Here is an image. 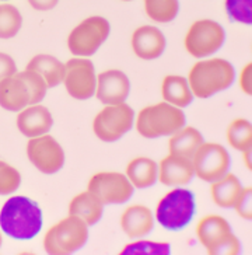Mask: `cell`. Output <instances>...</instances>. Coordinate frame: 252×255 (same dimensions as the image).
Instances as JSON below:
<instances>
[{
    "mask_svg": "<svg viewBox=\"0 0 252 255\" xmlns=\"http://www.w3.org/2000/svg\"><path fill=\"white\" fill-rule=\"evenodd\" d=\"M134 111L126 103L105 105L93 121L94 135L103 142L112 143L119 140L133 128Z\"/></svg>",
    "mask_w": 252,
    "mask_h": 255,
    "instance_id": "10",
    "label": "cell"
},
{
    "mask_svg": "<svg viewBox=\"0 0 252 255\" xmlns=\"http://www.w3.org/2000/svg\"><path fill=\"white\" fill-rule=\"evenodd\" d=\"M161 96L165 103L178 108H185L193 101V94L188 79L178 75H168L164 77L161 83Z\"/></svg>",
    "mask_w": 252,
    "mask_h": 255,
    "instance_id": "24",
    "label": "cell"
},
{
    "mask_svg": "<svg viewBox=\"0 0 252 255\" xmlns=\"http://www.w3.org/2000/svg\"><path fill=\"white\" fill-rule=\"evenodd\" d=\"M227 142L233 149L243 153L245 167L252 168L251 150H252V127L250 121L237 118L227 128Z\"/></svg>",
    "mask_w": 252,
    "mask_h": 255,
    "instance_id": "22",
    "label": "cell"
},
{
    "mask_svg": "<svg viewBox=\"0 0 252 255\" xmlns=\"http://www.w3.org/2000/svg\"><path fill=\"white\" fill-rule=\"evenodd\" d=\"M243 185L236 174L226 173L222 178L212 182L210 196L213 202L223 209H231L237 201Z\"/></svg>",
    "mask_w": 252,
    "mask_h": 255,
    "instance_id": "25",
    "label": "cell"
},
{
    "mask_svg": "<svg viewBox=\"0 0 252 255\" xmlns=\"http://www.w3.org/2000/svg\"><path fill=\"white\" fill-rule=\"evenodd\" d=\"M171 246L168 243L153 241H134L125 246L121 254H170Z\"/></svg>",
    "mask_w": 252,
    "mask_h": 255,
    "instance_id": "31",
    "label": "cell"
},
{
    "mask_svg": "<svg viewBox=\"0 0 252 255\" xmlns=\"http://www.w3.org/2000/svg\"><path fill=\"white\" fill-rule=\"evenodd\" d=\"M195 177L191 158L168 154L158 163V181L165 187H182Z\"/></svg>",
    "mask_w": 252,
    "mask_h": 255,
    "instance_id": "18",
    "label": "cell"
},
{
    "mask_svg": "<svg viewBox=\"0 0 252 255\" xmlns=\"http://www.w3.org/2000/svg\"><path fill=\"white\" fill-rule=\"evenodd\" d=\"M110 34V21L101 15H91L70 31L67 37V48L77 58H89L103 46Z\"/></svg>",
    "mask_w": 252,
    "mask_h": 255,
    "instance_id": "8",
    "label": "cell"
},
{
    "mask_svg": "<svg viewBox=\"0 0 252 255\" xmlns=\"http://www.w3.org/2000/svg\"><path fill=\"white\" fill-rule=\"evenodd\" d=\"M226 41V31L215 20H198L188 28L184 38L186 52L196 59L215 55L222 49Z\"/></svg>",
    "mask_w": 252,
    "mask_h": 255,
    "instance_id": "9",
    "label": "cell"
},
{
    "mask_svg": "<svg viewBox=\"0 0 252 255\" xmlns=\"http://www.w3.org/2000/svg\"><path fill=\"white\" fill-rule=\"evenodd\" d=\"M1 244H3V236H1V232H0V247H1Z\"/></svg>",
    "mask_w": 252,
    "mask_h": 255,
    "instance_id": "36",
    "label": "cell"
},
{
    "mask_svg": "<svg viewBox=\"0 0 252 255\" xmlns=\"http://www.w3.org/2000/svg\"><path fill=\"white\" fill-rule=\"evenodd\" d=\"M89 240V226L82 219L69 215L45 233L44 248L51 255H69L82 250Z\"/></svg>",
    "mask_w": 252,
    "mask_h": 255,
    "instance_id": "5",
    "label": "cell"
},
{
    "mask_svg": "<svg viewBox=\"0 0 252 255\" xmlns=\"http://www.w3.org/2000/svg\"><path fill=\"white\" fill-rule=\"evenodd\" d=\"M21 185V174L20 171L0 160V195H10L15 192Z\"/></svg>",
    "mask_w": 252,
    "mask_h": 255,
    "instance_id": "29",
    "label": "cell"
},
{
    "mask_svg": "<svg viewBox=\"0 0 252 255\" xmlns=\"http://www.w3.org/2000/svg\"><path fill=\"white\" fill-rule=\"evenodd\" d=\"M121 229L129 239H141L154 229V215L144 205H130L121 216Z\"/></svg>",
    "mask_w": 252,
    "mask_h": 255,
    "instance_id": "19",
    "label": "cell"
},
{
    "mask_svg": "<svg viewBox=\"0 0 252 255\" xmlns=\"http://www.w3.org/2000/svg\"><path fill=\"white\" fill-rule=\"evenodd\" d=\"M230 153L219 143L203 142L192 157L193 171L199 180L215 182L230 168Z\"/></svg>",
    "mask_w": 252,
    "mask_h": 255,
    "instance_id": "11",
    "label": "cell"
},
{
    "mask_svg": "<svg viewBox=\"0 0 252 255\" xmlns=\"http://www.w3.org/2000/svg\"><path fill=\"white\" fill-rule=\"evenodd\" d=\"M146 14L154 23H171L177 18L179 0H143Z\"/></svg>",
    "mask_w": 252,
    "mask_h": 255,
    "instance_id": "27",
    "label": "cell"
},
{
    "mask_svg": "<svg viewBox=\"0 0 252 255\" xmlns=\"http://www.w3.org/2000/svg\"><path fill=\"white\" fill-rule=\"evenodd\" d=\"M27 157L38 171L52 175L65 165V150L51 135L31 137L27 143Z\"/></svg>",
    "mask_w": 252,
    "mask_h": 255,
    "instance_id": "14",
    "label": "cell"
},
{
    "mask_svg": "<svg viewBox=\"0 0 252 255\" xmlns=\"http://www.w3.org/2000/svg\"><path fill=\"white\" fill-rule=\"evenodd\" d=\"M17 73V65L14 59L4 52H0V82L11 77Z\"/></svg>",
    "mask_w": 252,
    "mask_h": 255,
    "instance_id": "33",
    "label": "cell"
},
{
    "mask_svg": "<svg viewBox=\"0 0 252 255\" xmlns=\"http://www.w3.org/2000/svg\"><path fill=\"white\" fill-rule=\"evenodd\" d=\"M126 177L134 188L153 187L158 181V164L150 157H134L126 165Z\"/></svg>",
    "mask_w": 252,
    "mask_h": 255,
    "instance_id": "21",
    "label": "cell"
},
{
    "mask_svg": "<svg viewBox=\"0 0 252 255\" xmlns=\"http://www.w3.org/2000/svg\"><path fill=\"white\" fill-rule=\"evenodd\" d=\"M65 89L70 97L79 101L89 100L96 94L97 75L94 63L89 58H72L65 63Z\"/></svg>",
    "mask_w": 252,
    "mask_h": 255,
    "instance_id": "13",
    "label": "cell"
},
{
    "mask_svg": "<svg viewBox=\"0 0 252 255\" xmlns=\"http://www.w3.org/2000/svg\"><path fill=\"white\" fill-rule=\"evenodd\" d=\"M226 11L230 20L236 23H252V0H226Z\"/></svg>",
    "mask_w": 252,
    "mask_h": 255,
    "instance_id": "30",
    "label": "cell"
},
{
    "mask_svg": "<svg viewBox=\"0 0 252 255\" xmlns=\"http://www.w3.org/2000/svg\"><path fill=\"white\" fill-rule=\"evenodd\" d=\"M195 195L192 191L175 187L158 201L156 220L171 232H178L192 222L195 216Z\"/></svg>",
    "mask_w": 252,
    "mask_h": 255,
    "instance_id": "6",
    "label": "cell"
},
{
    "mask_svg": "<svg viewBox=\"0 0 252 255\" xmlns=\"http://www.w3.org/2000/svg\"><path fill=\"white\" fill-rule=\"evenodd\" d=\"M104 213V203L89 189L74 196L69 203V215L80 218L89 226L97 225Z\"/></svg>",
    "mask_w": 252,
    "mask_h": 255,
    "instance_id": "20",
    "label": "cell"
},
{
    "mask_svg": "<svg viewBox=\"0 0 252 255\" xmlns=\"http://www.w3.org/2000/svg\"><path fill=\"white\" fill-rule=\"evenodd\" d=\"M199 243L212 255H237L241 244L231 230L230 223L219 215H208L199 220L196 226Z\"/></svg>",
    "mask_w": 252,
    "mask_h": 255,
    "instance_id": "7",
    "label": "cell"
},
{
    "mask_svg": "<svg viewBox=\"0 0 252 255\" xmlns=\"http://www.w3.org/2000/svg\"><path fill=\"white\" fill-rule=\"evenodd\" d=\"M234 209L237 210V213L240 215V218L251 220L252 218V188H243L240 195H238L237 201L233 206Z\"/></svg>",
    "mask_w": 252,
    "mask_h": 255,
    "instance_id": "32",
    "label": "cell"
},
{
    "mask_svg": "<svg viewBox=\"0 0 252 255\" xmlns=\"http://www.w3.org/2000/svg\"><path fill=\"white\" fill-rule=\"evenodd\" d=\"M251 72H252V65L248 63L240 73V87L241 90L244 91L245 94H251L252 93V86H251Z\"/></svg>",
    "mask_w": 252,
    "mask_h": 255,
    "instance_id": "34",
    "label": "cell"
},
{
    "mask_svg": "<svg viewBox=\"0 0 252 255\" xmlns=\"http://www.w3.org/2000/svg\"><path fill=\"white\" fill-rule=\"evenodd\" d=\"M130 93V82L127 76L118 69H108L97 76L96 96L100 103L115 105L125 103Z\"/></svg>",
    "mask_w": 252,
    "mask_h": 255,
    "instance_id": "15",
    "label": "cell"
},
{
    "mask_svg": "<svg viewBox=\"0 0 252 255\" xmlns=\"http://www.w3.org/2000/svg\"><path fill=\"white\" fill-rule=\"evenodd\" d=\"M132 49L137 58L143 60H154L165 51L167 39L163 31L154 25H140L132 34Z\"/></svg>",
    "mask_w": 252,
    "mask_h": 255,
    "instance_id": "16",
    "label": "cell"
},
{
    "mask_svg": "<svg viewBox=\"0 0 252 255\" xmlns=\"http://www.w3.org/2000/svg\"><path fill=\"white\" fill-rule=\"evenodd\" d=\"M27 1L37 11H49L53 7H56V4L59 3V0H27Z\"/></svg>",
    "mask_w": 252,
    "mask_h": 255,
    "instance_id": "35",
    "label": "cell"
},
{
    "mask_svg": "<svg viewBox=\"0 0 252 255\" xmlns=\"http://www.w3.org/2000/svg\"><path fill=\"white\" fill-rule=\"evenodd\" d=\"M48 93V84L34 70H22L0 82V107L20 113L28 105L39 104Z\"/></svg>",
    "mask_w": 252,
    "mask_h": 255,
    "instance_id": "2",
    "label": "cell"
},
{
    "mask_svg": "<svg viewBox=\"0 0 252 255\" xmlns=\"http://www.w3.org/2000/svg\"><path fill=\"white\" fill-rule=\"evenodd\" d=\"M122 1H132V0H122Z\"/></svg>",
    "mask_w": 252,
    "mask_h": 255,
    "instance_id": "37",
    "label": "cell"
},
{
    "mask_svg": "<svg viewBox=\"0 0 252 255\" xmlns=\"http://www.w3.org/2000/svg\"><path fill=\"white\" fill-rule=\"evenodd\" d=\"M234 80V66L222 58L199 60L191 68L188 75V83L193 97L198 98H209L227 90L233 86Z\"/></svg>",
    "mask_w": 252,
    "mask_h": 255,
    "instance_id": "3",
    "label": "cell"
},
{
    "mask_svg": "<svg viewBox=\"0 0 252 255\" xmlns=\"http://www.w3.org/2000/svg\"><path fill=\"white\" fill-rule=\"evenodd\" d=\"M15 125L22 136L31 139L46 135L53 127V117L44 105H28L18 113Z\"/></svg>",
    "mask_w": 252,
    "mask_h": 255,
    "instance_id": "17",
    "label": "cell"
},
{
    "mask_svg": "<svg viewBox=\"0 0 252 255\" xmlns=\"http://www.w3.org/2000/svg\"><path fill=\"white\" fill-rule=\"evenodd\" d=\"M44 223L42 210L27 196H11L0 210V229L15 240H31Z\"/></svg>",
    "mask_w": 252,
    "mask_h": 255,
    "instance_id": "1",
    "label": "cell"
},
{
    "mask_svg": "<svg viewBox=\"0 0 252 255\" xmlns=\"http://www.w3.org/2000/svg\"><path fill=\"white\" fill-rule=\"evenodd\" d=\"M186 117L182 108L165 101L147 105L137 114L134 125L139 135L146 139L171 136L185 127Z\"/></svg>",
    "mask_w": 252,
    "mask_h": 255,
    "instance_id": "4",
    "label": "cell"
},
{
    "mask_svg": "<svg viewBox=\"0 0 252 255\" xmlns=\"http://www.w3.org/2000/svg\"><path fill=\"white\" fill-rule=\"evenodd\" d=\"M90 192L104 205H121L133 196L134 187L126 174L118 171H101L94 174L89 181Z\"/></svg>",
    "mask_w": 252,
    "mask_h": 255,
    "instance_id": "12",
    "label": "cell"
},
{
    "mask_svg": "<svg viewBox=\"0 0 252 255\" xmlns=\"http://www.w3.org/2000/svg\"><path fill=\"white\" fill-rule=\"evenodd\" d=\"M25 69L34 70L41 76L48 84V89H53L63 83L65 77V63H62L58 58L52 55H35L32 59L27 63Z\"/></svg>",
    "mask_w": 252,
    "mask_h": 255,
    "instance_id": "23",
    "label": "cell"
},
{
    "mask_svg": "<svg viewBox=\"0 0 252 255\" xmlns=\"http://www.w3.org/2000/svg\"><path fill=\"white\" fill-rule=\"evenodd\" d=\"M22 27V15L20 10L10 4H0V39L14 38Z\"/></svg>",
    "mask_w": 252,
    "mask_h": 255,
    "instance_id": "28",
    "label": "cell"
},
{
    "mask_svg": "<svg viewBox=\"0 0 252 255\" xmlns=\"http://www.w3.org/2000/svg\"><path fill=\"white\" fill-rule=\"evenodd\" d=\"M203 142H205L203 135L196 128L184 127L174 135H171L168 150H170V154L192 160L195 151L198 150V147Z\"/></svg>",
    "mask_w": 252,
    "mask_h": 255,
    "instance_id": "26",
    "label": "cell"
}]
</instances>
